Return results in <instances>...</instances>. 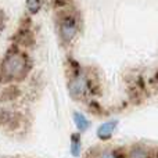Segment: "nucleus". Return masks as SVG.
<instances>
[{
	"instance_id": "6e6552de",
	"label": "nucleus",
	"mask_w": 158,
	"mask_h": 158,
	"mask_svg": "<svg viewBox=\"0 0 158 158\" xmlns=\"http://www.w3.org/2000/svg\"><path fill=\"white\" fill-rule=\"evenodd\" d=\"M44 0H27V8L31 14H36L43 7Z\"/></svg>"
},
{
	"instance_id": "f03ea898",
	"label": "nucleus",
	"mask_w": 158,
	"mask_h": 158,
	"mask_svg": "<svg viewBox=\"0 0 158 158\" xmlns=\"http://www.w3.org/2000/svg\"><path fill=\"white\" fill-rule=\"evenodd\" d=\"M81 18L74 10L64 8L57 14V31L61 42L64 44H69L77 39L81 32Z\"/></svg>"
},
{
	"instance_id": "7ed1b4c3",
	"label": "nucleus",
	"mask_w": 158,
	"mask_h": 158,
	"mask_svg": "<svg viewBox=\"0 0 158 158\" xmlns=\"http://www.w3.org/2000/svg\"><path fill=\"white\" fill-rule=\"evenodd\" d=\"M90 87H92V82L86 72L82 69H77L72 72L68 83V89L72 97L77 100H85L90 92Z\"/></svg>"
},
{
	"instance_id": "f257e3e1",
	"label": "nucleus",
	"mask_w": 158,
	"mask_h": 158,
	"mask_svg": "<svg viewBox=\"0 0 158 158\" xmlns=\"http://www.w3.org/2000/svg\"><path fill=\"white\" fill-rule=\"evenodd\" d=\"M31 71V61L27 53L11 49L6 53L0 64V77L6 82H21Z\"/></svg>"
},
{
	"instance_id": "1a4fd4ad",
	"label": "nucleus",
	"mask_w": 158,
	"mask_h": 158,
	"mask_svg": "<svg viewBox=\"0 0 158 158\" xmlns=\"http://www.w3.org/2000/svg\"><path fill=\"white\" fill-rule=\"evenodd\" d=\"M72 137L74 139L71 142V153H72V156L78 157L79 153H81V142H79L78 136H72Z\"/></svg>"
},
{
	"instance_id": "20e7f679",
	"label": "nucleus",
	"mask_w": 158,
	"mask_h": 158,
	"mask_svg": "<svg viewBox=\"0 0 158 158\" xmlns=\"http://www.w3.org/2000/svg\"><path fill=\"white\" fill-rule=\"evenodd\" d=\"M125 158H157L154 151L144 144H133L125 151Z\"/></svg>"
},
{
	"instance_id": "423d86ee",
	"label": "nucleus",
	"mask_w": 158,
	"mask_h": 158,
	"mask_svg": "<svg viewBox=\"0 0 158 158\" xmlns=\"http://www.w3.org/2000/svg\"><path fill=\"white\" fill-rule=\"evenodd\" d=\"M115 128H117V121H107L98 126L96 135L100 140H108L115 132Z\"/></svg>"
},
{
	"instance_id": "0eeeda50",
	"label": "nucleus",
	"mask_w": 158,
	"mask_h": 158,
	"mask_svg": "<svg viewBox=\"0 0 158 158\" xmlns=\"http://www.w3.org/2000/svg\"><path fill=\"white\" fill-rule=\"evenodd\" d=\"M74 122H75L77 128L81 132L87 131V129H89V126H90V122L87 121V118L85 117L82 112H74Z\"/></svg>"
},
{
	"instance_id": "39448f33",
	"label": "nucleus",
	"mask_w": 158,
	"mask_h": 158,
	"mask_svg": "<svg viewBox=\"0 0 158 158\" xmlns=\"http://www.w3.org/2000/svg\"><path fill=\"white\" fill-rule=\"evenodd\" d=\"M90 158H125V153L118 148L101 147L90 154Z\"/></svg>"
}]
</instances>
